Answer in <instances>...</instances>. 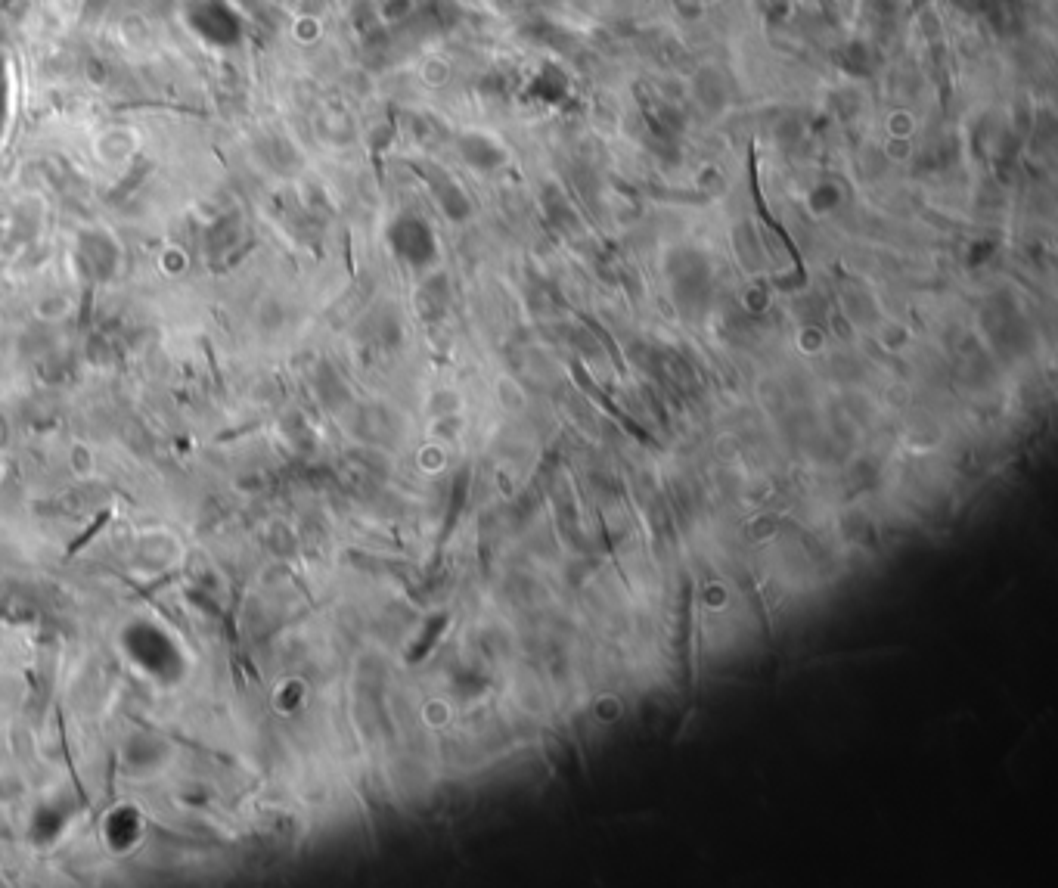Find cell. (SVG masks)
Returning a JSON list of instances; mask_svg holds the SVG:
<instances>
[{"instance_id":"obj_4","label":"cell","mask_w":1058,"mask_h":888,"mask_svg":"<svg viewBox=\"0 0 1058 888\" xmlns=\"http://www.w3.org/2000/svg\"><path fill=\"white\" fill-rule=\"evenodd\" d=\"M835 205H838V187H835V184H820V187L810 193V209H813L816 215L832 212Z\"/></svg>"},{"instance_id":"obj_2","label":"cell","mask_w":1058,"mask_h":888,"mask_svg":"<svg viewBox=\"0 0 1058 888\" xmlns=\"http://www.w3.org/2000/svg\"><path fill=\"white\" fill-rule=\"evenodd\" d=\"M531 97H540V100H562L565 97V75L559 72V69H553V66H547V69H543L540 75H537V81L531 84Z\"/></svg>"},{"instance_id":"obj_3","label":"cell","mask_w":1058,"mask_h":888,"mask_svg":"<svg viewBox=\"0 0 1058 888\" xmlns=\"http://www.w3.org/2000/svg\"><path fill=\"white\" fill-rule=\"evenodd\" d=\"M838 63H841L844 72H851V75H869V69H872L869 50H866V44H860V41H851L848 47H844L841 56H838Z\"/></svg>"},{"instance_id":"obj_1","label":"cell","mask_w":1058,"mask_h":888,"mask_svg":"<svg viewBox=\"0 0 1058 888\" xmlns=\"http://www.w3.org/2000/svg\"><path fill=\"white\" fill-rule=\"evenodd\" d=\"M460 156L466 165H472L475 171H497L506 162V150L488 134L481 131H466L460 137Z\"/></svg>"}]
</instances>
